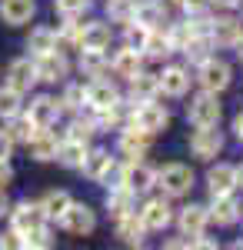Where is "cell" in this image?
Instances as JSON below:
<instances>
[{"mask_svg":"<svg viewBox=\"0 0 243 250\" xmlns=\"http://www.w3.org/2000/svg\"><path fill=\"white\" fill-rule=\"evenodd\" d=\"M170 124V114L160 107V104H153V100H143V104H137L130 110V127L137 130H143V134H160L163 127Z\"/></svg>","mask_w":243,"mask_h":250,"instance_id":"6da1fadb","label":"cell"},{"mask_svg":"<svg viewBox=\"0 0 243 250\" xmlns=\"http://www.w3.org/2000/svg\"><path fill=\"white\" fill-rule=\"evenodd\" d=\"M187 120L193 127H217L220 124V100H217V94L203 90V94L193 97L187 107Z\"/></svg>","mask_w":243,"mask_h":250,"instance_id":"7a4b0ae2","label":"cell"},{"mask_svg":"<svg viewBox=\"0 0 243 250\" xmlns=\"http://www.w3.org/2000/svg\"><path fill=\"white\" fill-rule=\"evenodd\" d=\"M197 80H200V87H203V90H213V94H220V90H226V87H230V80H233V70H230V63H226V60L206 57V60H200Z\"/></svg>","mask_w":243,"mask_h":250,"instance_id":"3957f363","label":"cell"},{"mask_svg":"<svg viewBox=\"0 0 243 250\" xmlns=\"http://www.w3.org/2000/svg\"><path fill=\"white\" fill-rule=\"evenodd\" d=\"M157 184L163 187L167 197H187L190 187H193V170L187 164H170V167H163L157 173Z\"/></svg>","mask_w":243,"mask_h":250,"instance_id":"277c9868","label":"cell"},{"mask_svg":"<svg viewBox=\"0 0 243 250\" xmlns=\"http://www.w3.org/2000/svg\"><path fill=\"white\" fill-rule=\"evenodd\" d=\"M60 227H63L67 233L83 237V233H90L97 227V217H94V210H90L87 204H74V200H70V207L60 213Z\"/></svg>","mask_w":243,"mask_h":250,"instance_id":"5b68a950","label":"cell"},{"mask_svg":"<svg viewBox=\"0 0 243 250\" xmlns=\"http://www.w3.org/2000/svg\"><path fill=\"white\" fill-rule=\"evenodd\" d=\"M43 224H47V217H43V207H40V204H27V200H23V204H17V207L10 210V227H14L17 237L37 230Z\"/></svg>","mask_w":243,"mask_h":250,"instance_id":"8992f818","label":"cell"},{"mask_svg":"<svg viewBox=\"0 0 243 250\" xmlns=\"http://www.w3.org/2000/svg\"><path fill=\"white\" fill-rule=\"evenodd\" d=\"M190 150H193V157H200V160H210V157H217L223 150V134L213 130V127H200L197 134L190 137Z\"/></svg>","mask_w":243,"mask_h":250,"instance_id":"52a82bcc","label":"cell"},{"mask_svg":"<svg viewBox=\"0 0 243 250\" xmlns=\"http://www.w3.org/2000/svg\"><path fill=\"white\" fill-rule=\"evenodd\" d=\"M240 200L233 197V190L230 193H213V204H210V217L217 220V224H223V227H230V224H237L240 220Z\"/></svg>","mask_w":243,"mask_h":250,"instance_id":"ba28073f","label":"cell"},{"mask_svg":"<svg viewBox=\"0 0 243 250\" xmlns=\"http://www.w3.org/2000/svg\"><path fill=\"white\" fill-rule=\"evenodd\" d=\"M34 67H37V80H47V83H57V80L67 77V57L63 54H57V50H50V54H40L37 60H34Z\"/></svg>","mask_w":243,"mask_h":250,"instance_id":"9c48e42d","label":"cell"},{"mask_svg":"<svg viewBox=\"0 0 243 250\" xmlns=\"http://www.w3.org/2000/svg\"><path fill=\"white\" fill-rule=\"evenodd\" d=\"M34 83H37V67H34L30 57H20L7 67V87H14V90L23 94V90H30Z\"/></svg>","mask_w":243,"mask_h":250,"instance_id":"30bf717a","label":"cell"},{"mask_svg":"<svg viewBox=\"0 0 243 250\" xmlns=\"http://www.w3.org/2000/svg\"><path fill=\"white\" fill-rule=\"evenodd\" d=\"M77 47H80V50H107V47H110V27L100 23V20L83 23V27H80V37H77Z\"/></svg>","mask_w":243,"mask_h":250,"instance_id":"8fae6325","label":"cell"},{"mask_svg":"<svg viewBox=\"0 0 243 250\" xmlns=\"http://www.w3.org/2000/svg\"><path fill=\"white\" fill-rule=\"evenodd\" d=\"M153 184H157V173L150 170L147 164H140V160H130V164L123 167V187H130L133 193H147Z\"/></svg>","mask_w":243,"mask_h":250,"instance_id":"7c38bea8","label":"cell"},{"mask_svg":"<svg viewBox=\"0 0 243 250\" xmlns=\"http://www.w3.org/2000/svg\"><path fill=\"white\" fill-rule=\"evenodd\" d=\"M133 23H143L147 30L163 27V23H167L163 3H160V0H140V3H133Z\"/></svg>","mask_w":243,"mask_h":250,"instance_id":"4fadbf2b","label":"cell"},{"mask_svg":"<svg viewBox=\"0 0 243 250\" xmlns=\"http://www.w3.org/2000/svg\"><path fill=\"white\" fill-rule=\"evenodd\" d=\"M27 117L37 124V127H54L57 117H60V100H54V97H34L30 100V110H27Z\"/></svg>","mask_w":243,"mask_h":250,"instance_id":"5bb4252c","label":"cell"},{"mask_svg":"<svg viewBox=\"0 0 243 250\" xmlns=\"http://www.w3.org/2000/svg\"><path fill=\"white\" fill-rule=\"evenodd\" d=\"M243 34V20L233 17H220V20H210V40L220 43V47H233Z\"/></svg>","mask_w":243,"mask_h":250,"instance_id":"9a60e30c","label":"cell"},{"mask_svg":"<svg viewBox=\"0 0 243 250\" xmlns=\"http://www.w3.org/2000/svg\"><path fill=\"white\" fill-rule=\"evenodd\" d=\"M206 187H210V197H213V193L237 190V167H230V164L210 167V173H206Z\"/></svg>","mask_w":243,"mask_h":250,"instance_id":"2e32d148","label":"cell"},{"mask_svg":"<svg viewBox=\"0 0 243 250\" xmlns=\"http://www.w3.org/2000/svg\"><path fill=\"white\" fill-rule=\"evenodd\" d=\"M147 150H150V134L137 130V127H127V130L120 134V154L123 157L140 160V157H147Z\"/></svg>","mask_w":243,"mask_h":250,"instance_id":"e0dca14e","label":"cell"},{"mask_svg":"<svg viewBox=\"0 0 243 250\" xmlns=\"http://www.w3.org/2000/svg\"><path fill=\"white\" fill-rule=\"evenodd\" d=\"M140 220H143V227H147V230H163L170 220H173L170 204H167V200H147V204H143V210H140Z\"/></svg>","mask_w":243,"mask_h":250,"instance_id":"ac0fdd59","label":"cell"},{"mask_svg":"<svg viewBox=\"0 0 243 250\" xmlns=\"http://www.w3.org/2000/svg\"><path fill=\"white\" fill-rule=\"evenodd\" d=\"M34 10H37V3H34V0H0V17L7 20L10 27L27 23V20L34 17Z\"/></svg>","mask_w":243,"mask_h":250,"instance_id":"d6986e66","label":"cell"},{"mask_svg":"<svg viewBox=\"0 0 243 250\" xmlns=\"http://www.w3.org/2000/svg\"><path fill=\"white\" fill-rule=\"evenodd\" d=\"M117 100H120V94H117V87H113L110 80H94V83L87 87V104H90L94 110H107Z\"/></svg>","mask_w":243,"mask_h":250,"instance_id":"ffe728a7","label":"cell"},{"mask_svg":"<svg viewBox=\"0 0 243 250\" xmlns=\"http://www.w3.org/2000/svg\"><path fill=\"white\" fill-rule=\"evenodd\" d=\"M206 220H210V210H206V207H200V204L183 207V210H180V230H183V237H197V233H203Z\"/></svg>","mask_w":243,"mask_h":250,"instance_id":"44dd1931","label":"cell"},{"mask_svg":"<svg viewBox=\"0 0 243 250\" xmlns=\"http://www.w3.org/2000/svg\"><path fill=\"white\" fill-rule=\"evenodd\" d=\"M27 147H30V154L37 157V160H57V147H60V140H57L47 127H40L37 134L27 140Z\"/></svg>","mask_w":243,"mask_h":250,"instance_id":"7402d4cb","label":"cell"},{"mask_svg":"<svg viewBox=\"0 0 243 250\" xmlns=\"http://www.w3.org/2000/svg\"><path fill=\"white\" fill-rule=\"evenodd\" d=\"M140 63H143V54H140V50H133V47L120 50V54H117V57L110 60L113 74H117V77H123V80L137 77V74H140Z\"/></svg>","mask_w":243,"mask_h":250,"instance_id":"603a6c76","label":"cell"},{"mask_svg":"<svg viewBox=\"0 0 243 250\" xmlns=\"http://www.w3.org/2000/svg\"><path fill=\"white\" fill-rule=\"evenodd\" d=\"M157 80H160V90L170 94V97H183L187 87H190V74L183 70V67H167Z\"/></svg>","mask_w":243,"mask_h":250,"instance_id":"cb8c5ba5","label":"cell"},{"mask_svg":"<svg viewBox=\"0 0 243 250\" xmlns=\"http://www.w3.org/2000/svg\"><path fill=\"white\" fill-rule=\"evenodd\" d=\"M143 233H147V227H143V220L137 217V210L117 217V237H120L123 244H143Z\"/></svg>","mask_w":243,"mask_h":250,"instance_id":"d4e9b609","label":"cell"},{"mask_svg":"<svg viewBox=\"0 0 243 250\" xmlns=\"http://www.w3.org/2000/svg\"><path fill=\"white\" fill-rule=\"evenodd\" d=\"M107 207H110L113 217L133 213V207H137V193H133L130 187H123V184H117V187H110V193H107Z\"/></svg>","mask_w":243,"mask_h":250,"instance_id":"484cf974","label":"cell"},{"mask_svg":"<svg viewBox=\"0 0 243 250\" xmlns=\"http://www.w3.org/2000/svg\"><path fill=\"white\" fill-rule=\"evenodd\" d=\"M83 157H87V140H77V137L60 140V147H57V160H60L63 167H80Z\"/></svg>","mask_w":243,"mask_h":250,"instance_id":"4316f807","label":"cell"},{"mask_svg":"<svg viewBox=\"0 0 243 250\" xmlns=\"http://www.w3.org/2000/svg\"><path fill=\"white\" fill-rule=\"evenodd\" d=\"M113 167V157L110 150H87V157H83V164H80V170L87 173L90 180H103V173Z\"/></svg>","mask_w":243,"mask_h":250,"instance_id":"83f0119b","label":"cell"},{"mask_svg":"<svg viewBox=\"0 0 243 250\" xmlns=\"http://www.w3.org/2000/svg\"><path fill=\"white\" fill-rule=\"evenodd\" d=\"M160 90V80L153 77V74H137V77H130V100L133 104H143V100H153V94Z\"/></svg>","mask_w":243,"mask_h":250,"instance_id":"f1b7e54d","label":"cell"},{"mask_svg":"<svg viewBox=\"0 0 243 250\" xmlns=\"http://www.w3.org/2000/svg\"><path fill=\"white\" fill-rule=\"evenodd\" d=\"M27 50H30L34 57L57 50V30H50V27H37V30H30V37H27Z\"/></svg>","mask_w":243,"mask_h":250,"instance_id":"f546056e","label":"cell"},{"mask_svg":"<svg viewBox=\"0 0 243 250\" xmlns=\"http://www.w3.org/2000/svg\"><path fill=\"white\" fill-rule=\"evenodd\" d=\"M143 54H147V57H153V60H163V57H170V54H173V47H170L163 27H157V30H150V34H147Z\"/></svg>","mask_w":243,"mask_h":250,"instance_id":"4dcf8cb0","label":"cell"},{"mask_svg":"<svg viewBox=\"0 0 243 250\" xmlns=\"http://www.w3.org/2000/svg\"><path fill=\"white\" fill-rule=\"evenodd\" d=\"M40 207H43V217H47V220H60V213L70 207V193L67 190H50L43 197Z\"/></svg>","mask_w":243,"mask_h":250,"instance_id":"1f68e13d","label":"cell"},{"mask_svg":"<svg viewBox=\"0 0 243 250\" xmlns=\"http://www.w3.org/2000/svg\"><path fill=\"white\" fill-rule=\"evenodd\" d=\"M210 47H213V40H210V34H193V37L183 43V54H187L190 60H206L210 57Z\"/></svg>","mask_w":243,"mask_h":250,"instance_id":"d6a6232c","label":"cell"},{"mask_svg":"<svg viewBox=\"0 0 243 250\" xmlns=\"http://www.w3.org/2000/svg\"><path fill=\"white\" fill-rule=\"evenodd\" d=\"M103 67H107L103 50H80V70H83L87 77H100Z\"/></svg>","mask_w":243,"mask_h":250,"instance_id":"836d02e7","label":"cell"},{"mask_svg":"<svg viewBox=\"0 0 243 250\" xmlns=\"http://www.w3.org/2000/svg\"><path fill=\"white\" fill-rule=\"evenodd\" d=\"M10 120H14V124H10V130H7V134H10V140H23V144H27V140L40 130L30 117H10Z\"/></svg>","mask_w":243,"mask_h":250,"instance_id":"e575fe53","label":"cell"},{"mask_svg":"<svg viewBox=\"0 0 243 250\" xmlns=\"http://www.w3.org/2000/svg\"><path fill=\"white\" fill-rule=\"evenodd\" d=\"M20 114V90H14V87H3L0 90V117H17Z\"/></svg>","mask_w":243,"mask_h":250,"instance_id":"d590c367","label":"cell"},{"mask_svg":"<svg viewBox=\"0 0 243 250\" xmlns=\"http://www.w3.org/2000/svg\"><path fill=\"white\" fill-rule=\"evenodd\" d=\"M133 3L137 0H107V14L117 23H130L133 20Z\"/></svg>","mask_w":243,"mask_h":250,"instance_id":"8d00e7d4","label":"cell"},{"mask_svg":"<svg viewBox=\"0 0 243 250\" xmlns=\"http://www.w3.org/2000/svg\"><path fill=\"white\" fill-rule=\"evenodd\" d=\"M83 100H87V87H77V83H70V87L63 90L60 110H80V107H83Z\"/></svg>","mask_w":243,"mask_h":250,"instance_id":"74e56055","label":"cell"},{"mask_svg":"<svg viewBox=\"0 0 243 250\" xmlns=\"http://www.w3.org/2000/svg\"><path fill=\"white\" fill-rule=\"evenodd\" d=\"M97 130H100L97 127V117H77L74 124H70V137H77V140H90Z\"/></svg>","mask_w":243,"mask_h":250,"instance_id":"f35d334b","label":"cell"},{"mask_svg":"<svg viewBox=\"0 0 243 250\" xmlns=\"http://www.w3.org/2000/svg\"><path fill=\"white\" fill-rule=\"evenodd\" d=\"M50 244H54V240H50V230H47V224L20 237V247H50Z\"/></svg>","mask_w":243,"mask_h":250,"instance_id":"ab89813d","label":"cell"},{"mask_svg":"<svg viewBox=\"0 0 243 250\" xmlns=\"http://www.w3.org/2000/svg\"><path fill=\"white\" fill-rule=\"evenodd\" d=\"M83 10H90V0H57L60 17H83Z\"/></svg>","mask_w":243,"mask_h":250,"instance_id":"60d3db41","label":"cell"},{"mask_svg":"<svg viewBox=\"0 0 243 250\" xmlns=\"http://www.w3.org/2000/svg\"><path fill=\"white\" fill-rule=\"evenodd\" d=\"M147 27L143 23H133L130 20V27H127V47H133V50H140L143 54V43H147Z\"/></svg>","mask_w":243,"mask_h":250,"instance_id":"b9f144b4","label":"cell"},{"mask_svg":"<svg viewBox=\"0 0 243 250\" xmlns=\"http://www.w3.org/2000/svg\"><path fill=\"white\" fill-rule=\"evenodd\" d=\"M190 37H193L190 23H177V27H173V30L167 34V40H170V47H173V50H183V43H187Z\"/></svg>","mask_w":243,"mask_h":250,"instance_id":"7bdbcfd3","label":"cell"},{"mask_svg":"<svg viewBox=\"0 0 243 250\" xmlns=\"http://www.w3.org/2000/svg\"><path fill=\"white\" fill-rule=\"evenodd\" d=\"M67 23H63V30L57 34V40H67V43H77V37H80V27L83 23H77V17H63Z\"/></svg>","mask_w":243,"mask_h":250,"instance_id":"ee69618b","label":"cell"},{"mask_svg":"<svg viewBox=\"0 0 243 250\" xmlns=\"http://www.w3.org/2000/svg\"><path fill=\"white\" fill-rule=\"evenodd\" d=\"M10 150H14V140H10V134H7V130H0V160H7V157H10Z\"/></svg>","mask_w":243,"mask_h":250,"instance_id":"f6af8a7d","label":"cell"},{"mask_svg":"<svg viewBox=\"0 0 243 250\" xmlns=\"http://www.w3.org/2000/svg\"><path fill=\"white\" fill-rule=\"evenodd\" d=\"M173 3H180L187 14H197V10H206V0H173Z\"/></svg>","mask_w":243,"mask_h":250,"instance_id":"bcb514c9","label":"cell"},{"mask_svg":"<svg viewBox=\"0 0 243 250\" xmlns=\"http://www.w3.org/2000/svg\"><path fill=\"white\" fill-rule=\"evenodd\" d=\"M14 180V170H10V164L7 160H0V187H7Z\"/></svg>","mask_w":243,"mask_h":250,"instance_id":"7dc6e473","label":"cell"},{"mask_svg":"<svg viewBox=\"0 0 243 250\" xmlns=\"http://www.w3.org/2000/svg\"><path fill=\"white\" fill-rule=\"evenodd\" d=\"M3 247H20V237L14 230H10V233H0V250H3Z\"/></svg>","mask_w":243,"mask_h":250,"instance_id":"c3c4849f","label":"cell"},{"mask_svg":"<svg viewBox=\"0 0 243 250\" xmlns=\"http://www.w3.org/2000/svg\"><path fill=\"white\" fill-rule=\"evenodd\" d=\"M233 130H237V140H243V114L233 120Z\"/></svg>","mask_w":243,"mask_h":250,"instance_id":"681fc988","label":"cell"},{"mask_svg":"<svg viewBox=\"0 0 243 250\" xmlns=\"http://www.w3.org/2000/svg\"><path fill=\"white\" fill-rule=\"evenodd\" d=\"M206 3H220V7H237L240 0H206Z\"/></svg>","mask_w":243,"mask_h":250,"instance_id":"f907efd6","label":"cell"},{"mask_svg":"<svg viewBox=\"0 0 243 250\" xmlns=\"http://www.w3.org/2000/svg\"><path fill=\"white\" fill-rule=\"evenodd\" d=\"M7 213V193H3V187H0V217Z\"/></svg>","mask_w":243,"mask_h":250,"instance_id":"816d5d0a","label":"cell"},{"mask_svg":"<svg viewBox=\"0 0 243 250\" xmlns=\"http://www.w3.org/2000/svg\"><path fill=\"white\" fill-rule=\"evenodd\" d=\"M233 47H237V54H240V60H243V34H240V40H237Z\"/></svg>","mask_w":243,"mask_h":250,"instance_id":"f5cc1de1","label":"cell"},{"mask_svg":"<svg viewBox=\"0 0 243 250\" xmlns=\"http://www.w3.org/2000/svg\"><path fill=\"white\" fill-rule=\"evenodd\" d=\"M237 187H243V167H237Z\"/></svg>","mask_w":243,"mask_h":250,"instance_id":"db71d44e","label":"cell"}]
</instances>
